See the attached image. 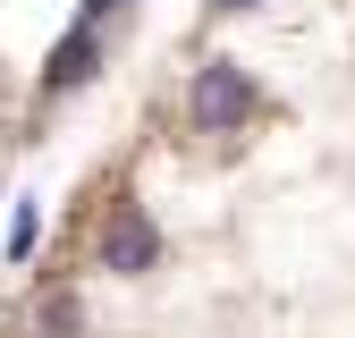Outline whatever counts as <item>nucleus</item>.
<instances>
[{
	"label": "nucleus",
	"instance_id": "f03ea898",
	"mask_svg": "<svg viewBox=\"0 0 355 338\" xmlns=\"http://www.w3.org/2000/svg\"><path fill=\"white\" fill-rule=\"evenodd\" d=\"M153 263H161V229L144 220L136 203H127V211H110V229H102V271L136 279V271H153Z\"/></svg>",
	"mask_w": 355,
	"mask_h": 338
},
{
	"label": "nucleus",
	"instance_id": "20e7f679",
	"mask_svg": "<svg viewBox=\"0 0 355 338\" xmlns=\"http://www.w3.org/2000/svg\"><path fill=\"white\" fill-rule=\"evenodd\" d=\"M9 254H17V263L34 254V203H17V220H9Z\"/></svg>",
	"mask_w": 355,
	"mask_h": 338
},
{
	"label": "nucleus",
	"instance_id": "39448f33",
	"mask_svg": "<svg viewBox=\"0 0 355 338\" xmlns=\"http://www.w3.org/2000/svg\"><path fill=\"white\" fill-rule=\"evenodd\" d=\"M110 9H127V0H85V17H94V26H102V17H110Z\"/></svg>",
	"mask_w": 355,
	"mask_h": 338
},
{
	"label": "nucleus",
	"instance_id": "f257e3e1",
	"mask_svg": "<svg viewBox=\"0 0 355 338\" xmlns=\"http://www.w3.org/2000/svg\"><path fill=\"white\" fill-rule=\"evenodd\" d=\"M245 110H254L245 68L237 60H203L195 68V94H187V118L203 127V136H220V127H245Z\"/></svg>",
	"mask_w": 355,
	"mask_h": 338
},
{
	"label": "nucleus",
	"instance_id": "423d86ee",
	"mask_svg": "<svg viewBox=\"0 0 355 338\" xmlns=\"http://www.w3.org/2000/svg\"><path fill=\"white\" fill-rule=\"evenodd\" d=\"M211 9H254V0H211Z\"/></svg>",
	"mask_w": 355,
	"mask_h": 338
},
{
	"label": "nucleus",
	"instance_id": "7ed1b4c3",
	"mask_svg": "<svg viewBox=\"0 0 355 338\" xmlns=\"http://www.w3.org/2000/svg\"><path fill=\"white\" fill-rule=\"evenodd\" d=\"M94 68H102V34H94V17H76V26L60 34V51L42 60V84H51V94H76Z\"/></svg>",
	"mask_w": 355,
	"mask_h": 338
}]
</instances>
